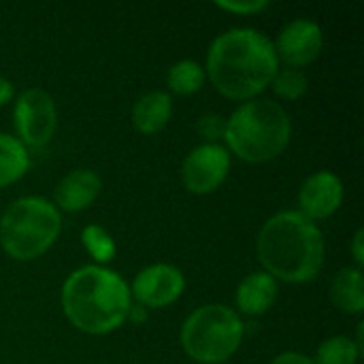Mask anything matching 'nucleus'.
Returning <instances> with one entry per match:
<instances>
[{
    "mask_svg": "<svg viewBox=\"0 0 364 364\" xmlns=\"http://www.w3.org/2000/svg\"><path fill=\"white\" fill-rule=\"evenodd\" d=\"M279 60L273 41L254 28L218 34L207 53L205 73L213 87L230 100H254L273 81Z\"/></svg>",
    "mask_w": 364,
    "mask_h": 364,
    "instance_id": "1",
    "label": "nucleus"
},
{
    "mask_svg": "<svg viewBox=\"0 0 364 364\" xmlns=\"http://www.w3.org/2000/svg\"><path fill=\"white\" fill-rule=\"evenodd\" d=\"M256 252L264 273L273 279L307 284L320 275L326 245L316 222L299 211H279L260 228Z\"/></svg>",
    "mask_w": 364,
    "mask_h": 364,
    "instance_id": "2",
    "label": "nucleus"
},
{
    "mask_svg": "<svg viewBox=\"0 0 364 364\" xmlns=\"http://www.w3.org/2000/svg\"><path fill=\"white\" fill-rule=\"evenodd\" d=\"M62 309L68 322L85 335L117 331L130 311V286L111 269L87 264L73 271L62 286Z\"/></svg>",
    "mask_w": 364,
    "mask_h": 364,
    "instance_id": "3",
    "label": "nucleus"
},
{
    "mask_svg": "<svg viewBox=\"0 0 364 364\" xmlns=\"http://www.w3.org/2000/svg\"><path fill=\"white\" fill-rule=\"evenodd\" d=\"M292 136L286 109L271 98H254L235 109L226 119L224 141L239 160L250 164L271 162L282 156Z\"/></svg>",
    "mask_w": 364,
    "mask_h": 364,
    "instance_id": "4",
    "label": "nucleus"
},
{
    "mask_svg": "<svg viewBox=\"0 0 364 364\" xmlns=\"http://www.w3.org/2000/svg\"><path fill=\"white\" fill-rule=\"evenodd\" d=\"M62 232V215L41 196H23L9 205L0 218V245L6 256L30 262L43 256Z\"/></svg>",
    "mask_w": 364,
    "mask_h": 364,
    "instance_id": "5",
    "label": "nucleus"
},
{
    "mask_svg": "<svg viewBox=\"0 0 364 364\" xmlns=\"http://www.w3.org/2000/svg\"><path fill=\"white\" fill-rule=\"evenodd\" d=\"M245 326L239 314L226 305L211 303L192 311L181 326V348L198 364H222L241 348Z\"/></svg>",
    "mask_w": 364,
    "mask_h": 364,
    "instance_id": "6",
    "label": "nucleus"
},
{
    "mask_svg": "<svg viewBox=\"0 0 364 364\" xmlns=\"http://www.w3.org/2000/svg\"><path fill=\"white\" fill-rule=\"evenodd\" d=\"M13 117L17 139L28 147H45L58 128L55 102L41 87H30L23 94H19Z\"/></svg>",
    "mask_w": 364,
    "mask_h": 364,
    "instance_id": "7",
    "label": "nucleus"
},
{
    "mask_svg": "<svg viewBox=\"0 0 364 364\" xmlns=\"http://www.w3.org/2000/svg\"><path fill=\"white\" fill-rule=\"evenodd\" d=\"M230 171V154L222 145L203 143L194 147L181 166V179L188 192L192 194H211L215 192L228 177Z\"/></svg>",
    "mask_w": 364,
    "mask_h": 364,
    "instance_id": "8",
    "label": "nucleus"
},
{
    "mask_svg": "<svg viewBox=\"0 0 364 364\" xmlns=\"http://www.w3.org/2000/svg\"><path fill=\"white\" fill-rule=\"evenodd\" d=\"M186 290L183 273L173 264H149L141 269L130 286L132 299L145 309H162L173 305Z\"/></svg>",
    "mask_w": 364,
    "mask_h": 364,
    "instance_id": "9",
    "label": "nucleus"
},
{
    "mask_svg": "<svg viewBox=\"0 0 364 364\" xmlns=\"http://www.w3.org/2000/svg\"><path fill=\"white\" fill-rule=\"evenodd\" d=\"M324 45L322 28L311 19H294L284 26L277 41L273 43L277 60L286 62L288 68H303L318 60Z\"/></svg>",
    "mask_w": 364,
    "mask_h": 364,
    "instance_id": "10",
    "label": "nucleus"
},
{
    "mask_svg": "<svg viewBox=\"0 0 364 364\" xmlns=\"http://www.w3.org/2000/svg\"><path fill=\"white\" fill-rule=\"evenodd\" d=\"M343 203V183L331 171L309 175L299 190V213L307 220H326Z\"/></svg>",
    "mask_w": 364,
    "mask_h": 364,
    "instance_id": "11",
    "label": "nucleus"
},
{
    "mask_svg": "<svg viewBox=\"0 0 364 364\" xmlns=\"http://www.w3.org/2000/svg\"><path fill=\"white\" fill-rule=\"evenodd\" d=\"M102 179L96 171L90 168H77L68 173L53 190V205L60 211L79 213L87 209L100 194Z\"/></svg>",
    "mask_w": 364,
    "mask_h": 364,
    "instance_id": "12",
    "label": "nucleus"
},
{
    "mask_svg": "<svg viewBox=\"0 0 364 364\" xmlns=\"http://www.w3.org/2000/svg\"><path fill=\"white\" fill-rule=\"evenodd\" d=\"M277 279L269 273H252L237 288V307L245 316H264L277 301Z\"/></svg>",
    "mask_w": 364,
    "mask_h": 364,
    "instance_id": "13",
    "label": "nucleus"
},
{
    "mask_svg": "<svg viewBox=\"0 0 364 364\" xmlns=\"http://www.w3.org/2000/svg\"><path fill=\"white\" fill-rule=\"evenodd\" d=\"M173 115V98L166 92L154 90L143 94L132 107V126L141 134H158L166 128Z\"/></svg>",
    "mask_w": 364,
    "mask_h": 364,
    "instance_id": "14",
    "label": "nucleus"
},
{
    "mask_svg": "<svg viewBox=\"0 0 364 364\" xmlns=\"http://www.w3.org/2000/svg\"><path fill=\"white\" fill-rule=\"evenodd\" d=\"M333 305L348 316H360L364 311V279L363 269L343 267L331 284Z\"/></svg>",
    "mask_w": 364,
    "mask_h": 364,
    "instance_id": "15",
    "label": "nucleus"
},
{
    "mask_svg": "<svg viewBox=\"0 0 364 364\" xmlns=\"http://www.w3.org/2000/svg\"><path fill=\"white\" fill-rule=\"evenodd\" d=\"M30 168L26 145L11 134L0 132V190L19 181Z\"/></svg>",
    "mask_w": 364,
    "mask_h": 364,
    "instance_id": "16",
    "label": "nucleus"
},
{
    "mask_svg": "<svg viewBox=\"0 0 364 364\" xmlns=\"http://www.w3.org/2000/svg\"><path fill=\"white\" fill-rule=\"evenodd\" d=\"M205 79H207L205 66H200L196 60H179L168 68V75H166V83L171 92L179 96H192L200 92V87L205 85Z\"/></svg>",
    "mask_w": 364,
    "mask_h": 364,
    "instance_id": "17",
    "label": "nucleus"
},
{
    "mask_svg": "<svg viewBox=\"0 0 364 364\" xmlns=\"http://www.w3.org/2000/svg\"><path fill=\"white\" fill-rule=\"evenodd\" d=\"M360 354L363 350L356 346V341L346 335H335L320 343L316 358L311 360L314 364H356L360 360Z\"/></svg>",
    "mask_w": 364,
    "mask_h": 364,
    "instance_id": "18",
    "label": "nucleus"
},
{
    "mask_svg": "<svg viewBox=\"0 0 364 364\" xmlns=\"http://www.w3.org/2000/svg\"><path fill=\"white\" fill-rule=\"evenodd\" d=\"M81 241H83V247L85 252L94 258V262L100 264H107L115 258V252H117V245H115V239L111 237V232L98 224H90L81 230Z\"/></svg>",
    "mask_w": 364,
    "mask_h": 364,
    "instance_id": "19",
    "label": "nucleus"
},
{
    "mask_svg": "<svg viewBox=\"0 0 364 364\" xmlns=\"http://www.w3.org/2000/svg\"><path fill=\"white\" fill-rule=\"evenodd\" d=\"M273 92L284 98V100H299L305 96L307 87H309V79L301 68H282L275 73L273 81Z\"/></svg>",
    "mask_w": 364,
    "mask_h": 364,
    "instance_id": "20",
    "label": "nucleus"
},
{
    "mask_svg": "<svg viewBox=\"0 0 364 364\" xmlns=\"http://www.w3.org/2000/svg\"><path fill=\"white\" fill-rule=\"evenodd\" d=\"M196 132L200 134V139H203L205 143L218 145V141L224 139V132H226V117H222V115H218V113L203 115V117L196 122Z\"/></svg>",
    "mask_w": 364,
    "mask_h": 364,
    "instance_id": "21",
    "label": "nucleus"
},
{
    "mask_svg": "<svg viewBox=\"0 0 364 364\" xmlns=\"http://www.w3.org/2000/svg\"><path fill=\"white\" fill-rule=\"evenodd\" d=\"M269 4H271L269 0H228V2L220 0V2H215L218 9L235 13V15H256L264 9H269Z\"/></svg>",
    "mask_w": 364,
    "mask_h": 364,
    "instance_id": "22",
    "label": "nucleus"
},
{
    "mask_svg": "<svg viewBox=\"0 0 364 364\" xmlns=\"http://www.w3.org/2000/svg\"><path fill=\"white\" fill-rule=\"evenodd\" d=\"M271 364H314V360L303 352H282Z\"/></svg>",
    "mask_w": 364,
    "mask_h": 364,
    "instance_id": "23",
    "label": "nucleus"
},
{
    "mask_svg": "<svg viewBox=\"0 0 364 364\" xmlns=\"http://www.w3.org/2000/svg\"><path fill=\"white\" fill-rule=\"evenodd\" d=\"M363 241H364V232L363 228H358L354 232V239H352V256H354V262L358 269H363L364 264V250H363Z\"/></svg>",
    "mask_w": 364,
    "mask_h": 364,
    "instance_id": "24",
    "label": "nucleus"
},
{
    "mask_svg": "<svg viewBox=\"0 0 364 364\" xmlns=\"http://www.w3.org/2000/svg\"><path fill=\"white\" fill-rule=\"evenodd\" d=\"M147 318H149V309H145V307L139 305V303H132L126 320H130L132 324H143V322H147Z\"/></svg>",
    "mask_w": 364,
    "mask_h": 364,
    "instance_id": "25",
    "label": "nucleus"
},
{
    "mask_svg": "<svg viewBox=\"0 0 364 364\" xmlns=\"http://www.w3.org/2000/svg\"><path fill=\"white\" fill-rule=\"evenodd\" d=\"M13 98V83L0 75V107H4L6 102H11Z\"/></svg>",
    "mask_w": 364,
    "mask_h": 364,
    "instance_id": "26",
    "label": "nucleus"
}]
</instances>
